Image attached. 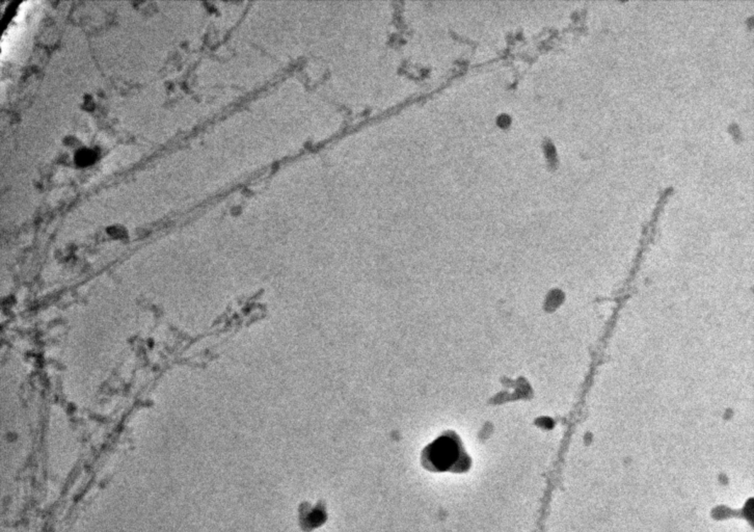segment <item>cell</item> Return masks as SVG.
Wrapping results in <instances>:
<instances>
[{"instance_id": "obj_1", "label": "cell", "mask_w": 754, "mask_h": 532, "mask_svg": "<svg viewBox=\"0 0 754 532\" xmlns=\"http://www.w3.org/2000/svg\"><path fill=\"white\" fill-rule=\"evenodd\" d=\"M463 447L458 438L451 435L443 436L425 449L423 462L434 471H454V467L463 462Z\"/></svg>"}, {"instance_id": "obj_2", "label": "cell", "mask_w": 754, "mask_h": 532, "mask_svg": "<svg viewBox=\"0 0 754 532\" xmlns=\"http://www.w3.org/2000/svg\"><path fill=\"white\" fill-rule=\"evenodd\" d=\"M76 162L79 166H86L89 164H93L95 162L96 154L94 151L89 150V149H82L79 152L76 154Z\"/></svg>"}]
</instances>
